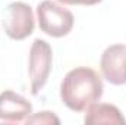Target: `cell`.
Masks as SVG:
<instances>
[{"instance_id": "cell-2", "label": "cell", "mask_w": 126, "mask_h": 125, "mask_svg": "<svg viewBox=\"0 0 126 125\" xmlns=\"http://www.w3.org/2000/svg\"><path fill=\"white\" fill-rule=\"evenodd\" d=\"M40 30L54 38H60L72 31L75 19L69 9L53 0H43L37 6Z\"/></svg>"}, {"instance_id": "cell-5", "label": "cell", "mask_w": 126, "mask_h": 125, "mask_svg": "<svg viewBox=\"0 0 126 125\" xmlns=\"http://www.w3.org/2000/svg\"><path fill=\"white\" fill-rule=\"evenodd\" d=\"M103 77L113 85L126 84V46L113 44L109 46L100 59Z\"/></svg>"}, {"instance_id": "cell-7", "label": "cell", "mask_w": 126, "mask_h": 125, "mask_svg": "<svg viewBox=\"0 0 126 125\" xmlns=\"http://www.w3.org/2000/svg\"><path fill=\"white\" fill-rule=\"evenodd\" d=\"M84 122L87 125H100V124H110V125H126V119L119 110L117 106L110 103H93L85 110Z\"/></svg>"}, {"instance_id": "cell-4", "label": "cell", "mask_w": 126, "mask_h": 125, "mask_svg": "<svg viewBox=\"0 0 126 125\" xmlns=\"http://www.w3.org/2000/svg\"><path fill=\"white\" fill-rule=\"evenodd\" d=\"M35 21L30 4L24 1H12L6 6L3 13V28L9 38L25 40L34 32Z\"/></svg>"}, {"instance_id": "cell-1", "label": "cell", "mask_w": 126, "mask_h": 125, "mask_svg": "<svg viewBox=\"0 0 126 125\" xmlns=\"http://www.w3.org/2000/svg\"><path fill=\"white\" fill-rule=\"evenodd\" d=\"M104 85L98 72L88 66L70 69L60 84V99L73 112H85L103 96Z\"/></svg>"}, {"instance_id": "cell-3", "label": "cell", "mask_w": 126, "mask_h": 125, "mask_svg": "<svg viewBox=\"0 0 126 125\" xmlns=\"http://www.w3.org/2000/svg\"><path fill=\"white\" fill-rule=\"evenodd\" d=\"M51 63H53L51 46L46 40L35 38L30 49V62H28L32 96H37L44 88L51 72Z\"/></svg>"}, {"instance_id": "cell-9", "label": "cell", "mask_w": 126, "mask_h": 125, "mask_svg": "<svg viewBox=\"0 0 126 125\" xmlns=\"http://www.w3.org/2000/svg\"><path fill=\"white\" fill-rule=\"evenodd\" d=\"M57 1H60L62 4H70V6H76V4H79V6H93V4H98L103 0H57Z\"/></svg>"}, {"instance_id": "cell-8", "label": "cell", "mask_w": 126, "mask_h": 125, "mask_svg": "<svg viewBox=\"0 0 126 125\" xmlns=\"http://www.w3.org/2000/svg\"><path fill=\"white\" fill-rule=\"evenodd\" d=\"M25 124H60V119L54 115V112L50 110H41L38 113H31L27 119Z\"/></svg>"}, {"instance_id": "cell-6", "label": "cell", "mask_w": 126, "mask_h": 125, "mask_svg": "<svg viewBox=\"0 0 126 125\" xmlns=\"http://www.w3.org/2000/svg\"><path fill=\"white\" fill-rule=\"evenodd\" d=\"M32 113V104L21 94L12 90L0 93V121L9 124L25 122Z\"/></svg>"}]
</instances>
